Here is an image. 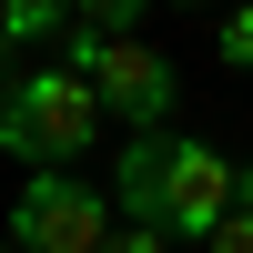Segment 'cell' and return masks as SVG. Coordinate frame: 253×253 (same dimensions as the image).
Here are the masks:
<instances>
[{"label":"cell","instance_id":"6da1fadb","mask_svg":"<svg viewBox=\"0 0 253 253\" xmlns=\"http://www.w3.org/2000/svg\"><path fill=\"white\" fill-rule=\"evenodd\" d=\"M122 223L132 233H172V243H213L243 213V162L213 152L203 132H132L122 142Z\"/></svg>","mask_w":253,"mask_h":253},{"label":"cell","instance_id":"7a4b0ae2","mask_svg":"<svg viewBox=\"0 0 253 253\" xmlns=\"http://www.w3.org/2000/svg\"><path fill=\"white\" fill-rule=\"evenodd\" d=\"M101 91L81 71H61V61H41V71H10V91H0V152L31 162V172H71L81 152L101 142Z\"/></svg>","mask_w":253,"mask_h":253},{"label":"cell","instance_id":"3957f363","mask_svg":"<svg viewBox=\"0 0 253 253\" xmlns=\"http://www.w3.org/2000/svg\"><path fill=\"white\" fill-rule=\"evenodd\" d=\"M0 233H10L20 253H101L112 243V193L81 182V172H31Z\"/></svg>","mask_w":253,"mask_h":253},{"label":"cell","instance_id":"277c9868","mask_svg":"<svg viewBox=\"0 0 253 253\" xmlns=\"http://www.w3.org/2000/svg\"><path fill=\"white\" fill-rule=\"evenodd\" d=\"M81 81L101 91V112H112L122 132H152V122L172 112V91H182V71H172V61L152 51V41H112V51H101V61H91Z\"/></svg>","mask_w":253,"mask_h":253},{"label":"cell","instance_id":"5b68a950","mask_svg":"<svg viewBox=\"0 0 253 253\" xmlns=\"http://www.w3.org/2000/svg\"><path fill=\"white\" fill-rule=\"evenodd\" d=\"M20 41H71V10L61 0H10L0 10V51H20Z\"/></svg>","mask_w":253,"mask_h":253},{"label":"cell","instance_id":"8992f818","mask_svg":"<svg viewBox=\"0 0 253 253\" xmlns=\"http://www.w3.org/2000/svg\"><path fill=\"white\" fill-rule=\"evenodd\" d=\"M213 61L253 71V10H223V20H213Z\"/></svg>","mask_w":253,"mask_h":253},{"label":"cell","instance_id":"52a82bcc","mask_svg":"<svg viewBox=\"0 0 253 253\" xmlns=\"http://www.w3.org/2000/svg\"><path fill=\"white\" fill-rule=\"evenodd\" d=\"M203 253H253V203H243V213H233V223H223V233H213V243H203Z\"/></svg>","mask_w":253,"mask_h":253},{"label":"cell","instance_id":"ba28073f","mask_svg":"<svg viewBox=\"0 0 253 253\" xmlns=\"http://www.w3.org/2000/svg\"><path fill=\"white\" fill-rule=\"evenodd\" d=\"M101 253H172V233H132V223H122V233L101 243Z\"/></svg>","mask_w":253,"mask_h":253},{"label":"cell","instance_id":"9c48e42d","mask_svg":"<svg viewBox=\"0 0 253 253\" xmlns=\"http://www.w3.org/2000/svg\"><path fill=\"white\" fill-rule=\"evenodd\" d=\"M243 203H253V152H243Z\"/></svg>","mask_w":253,"mask_h":253},{"label":"cell","instance_id":"30bf717a","mask_svg":"<svg viewBox=\"0 0 253 253\" xmlns=\"http://www.w3.org/2000/svg\"><path fill=\"white\" fill-rule=\"evenodd\" d=\"M0 253H20V243H10V233H0Z\"/></svg>","mask_w":253,"mask_h":253},{"label":"cell","instance_id":"8fae6325","mask_svg":"<svg viewBox=\"0 0 253 253\" xmlns=\"http://www.w3.org/2000/svg\"><path fill=\"white\" fill-rule=\"evenodd\" d=\"M0 91H10V71H0Z\"/></svg>","mask_w":253,"mask_h":253}]
</instances>
